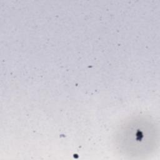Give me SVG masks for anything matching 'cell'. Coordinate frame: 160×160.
Masks as SVG:
<instances>
[{
  "label": "cell",
  "instance_id": "obj_1",
  "mask_svg": "<svg viewBox=\"0 0 160 160\" xmlns=\"http://www.w3.org/2000/svg\"><path fill=\"white\" fill-rule=\"evenodd\" d=\"M134 128H135L132 127L131 131L129 129L127 131L128 132L131 133V137L128 136V139L131 138V146H133L135 145V144L136 146H142L145 144V141H148L146 139L149 135V134H147L148 131L144 129V126H139V124L135 125Z\"/></svg>",
  "mask_w": 160,
  "mask_h": 160
}]
</instances>
